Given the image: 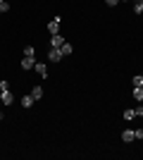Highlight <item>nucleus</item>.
Wrapping results in <instances>:
<instances>
[{
    "label": "nucleus",
    "instance_id": "obj_1",
    "mask_svg": "<svg viewBox=\"0 0 143 160\" xmlns=\"http://www.w3.org/2000/svg\"><path fill=\"white\" fill-rule=\"evenodd\" d=\"M62 58H64V55H62L60 48H50V50H48V62H60Z\"/></svg>",
    "mask_w": 143,
    "mask_h": 160
},
{
    "label": "nucleus",
    "instance_id": "obj_2",
    "mask_svg": "<svg viewBox=\"0 0 143 160\" xmlns=\"http://www.w3.org/2000/svg\"><path fill=\"white\" fill-rule=\"evenodd\" d=\"M60 22H62V17H55V19L48 24V31H50V36H53V33H60Z\"/></svg>",
    "mask_w": 143,
    "mask_h": 160
},
{
    "label": "nucleus",
    "instance_id": "obj_3",
    "mask_svg": "<svg viewBox=\"0 0 143 160\" xmlns=\"http://www.w3.org/2000/svg\"><path fill=\"white\" fill-rule=\"evenodd\" d=\"M62 43H64V36H62V33H53V36H50V48H60Z\"/></svg>",
    "mask_w": 143,
    "mask_h": 160
},
{
    "label": "nucleus",
    "instance_id": "obj_4",
    "mask_svg": "<svg viewBox=\"0 0 143 160\" xmlns=\"http://www.w3.org/2000/svg\"><path fill=\"white\" fill-rule=\"evenodd\" d=\"M34 69H36V74H38V77H43V79L48 77V67H45V62H36Z\"/></svg>",
    "mask_w": 143,
    "mask_h": 160
},
{
    "label": "nucleus",
    "instance_id": "obj_5",
    "mask_svg": "<svg viewBox=\"0 0 143 160\" xmlns=\"http://www.w3.org/2000/svg\"><path fill=\"white\" fill-rule=\"evenodd\" d=\"M122 141H124V143L136 141V134H134V129H126V132H122Z\"/></svg>",
    "mask_w": 143,
    "mask_h": 160
},
{
    "label": "nucleus",
    "instance_id": "obj_6",
    "mask_svg": "<svg viewBox=\"0 0 143 160\" xmlns=\"http://www.w3.org/2000/svg\"><path fill=\"white\" fill-rule=\"evenodd\" d=\"M34 65H36L34 58H26V55H24V60H21V69H34Z\"/></svg>",
    "mask_w": 143,
    "mask_h": 160
},
{
    "label": "nucleus",
    "instance_id": "obj_7",
    "mask_svg": "<svg viewBox=\"0 0 143 160\" xmlns=\"http://www.w3.org/2000/svg\"><path fill=\"white\" fill-rule=\"evenodd\" d=\"M0 100H2V103H5V105H12V93H10V88H7V91H2V93H0Z\"/></svg>",
    "mask_w": 143,
    "mask_h": 160
},
{
    "label": "nucleus",
    "instance_id": "obj_8",
    "mask_svg": "<svg viewBox=\"0 0 143 160\" xmlns=\"http://www.w3.org/2000/svg\"><path fill=\"white\" fill-rule=\"evenodd\" d=\"M124 120L126 122H131V120H136V110H131V108H126V110H124V115H122Z\"/></svg>",
    "mask_w": 143,
    "mask_h": 160
},
{
    "label": "nucleus",
    "instance_id": "obj_9",
    "mask_svg": "<svg viewBox=\"0 0 143 160\" xmlns=\"http://www.w3.org/2000/svg\"><path fill=\"white\" fill-rule=\"evenodd\" d=\"M31 96H34V100H41V98H43V86H34Z\"/></svg>",
    "mask_w": 143,
    "mask_h": 160
},
{
    "label": "nucleus",
    "instance_id": "obj_10",
    "mask_svg": "<svg viewBox=\"0 0 143 160\" xmlns=\"http://www.w3.org/2000/svg\"><path fill=\"white\" fill-rule=\"evenodd\" d=\"M60 50H62V55H72V50H74V48H72V43H67V41H64V43L60 46Z\"/></svg>",
    "mask_w": 143,
    "mask_h": 160
},
{
    "label": "nucleus",
    "instance_id": "obj_11",
    "mask_svg": "<svg viewBox=\"0 0 143 160\" xmlns=\"http://www.w3.org/2000/svg\"><path fill=\"white\" fill-rule=\"evenodd\" d=\"M34 105V96H24L21 98V108H31Z\"/></svg>",
    "mask_w": 143,
    "mask_h": 160
},
{
    "label": "nucleus",
    "instance_id": "obj_12",
    "mask_svg": "<svg viewBox=\"0 0 143 160\" xmlns=\"http://www.w3.org/2000/svg\"><path fill=\"white\" fill-rule=\"evenodd\" d=\"M134 98H136L138 103L143 100V86H134Z\"/></svg>",
    "mask_w": 143,
    "mask_h": 160
},
{
    "label": "nucleus",
    "instance_id": "obj_13",
    "mask_svg": "<svg viewBox=\"0 0 143 160\" xmlns=\"http://www.w3.org/2000/svg\"><path fill=\"white\" fill-rule=\"evenodd\" d=\"M24 55H26V58H36V48L34 46H26V48H24Z\"/></svg>",
    "mask_w": 143,
    "mask_h": 160
},
{
    "label": "nucleus",
    "instance_id": "obj_14",
    "mask_svg": "<svg viewBox=\"0 0 143 160\" xmlns=\"http://www.w3.org/2000/svg\"><path fill=\"white\" fill-rule=\"evenodd\" d=\"M134 12H136V14L143 12V0H134Z\"/></svg>",
    "mask_w": 143,
    "mask_h": 160
},
{
    "label": "nucleus",
    "instance_id": "obj_15",
    "mask_svg": "<svg viewBox=\"0 0 143 160\" xmlns=\"http://www.w3.org/2000/svg\"><path fill=\"white\" fill-rule=\"evenodd\" d=\"M131 84H134V86H143V77H141V74H138V77H134V79H131Z\"/></svg>",
    "mask_w": 143,
    "mask_h": 160
},
{
    "label": "nucleus",
    "instance_id": "obj_16",
    "mask_svg": "<svg viewBox=\"0 0 143 160\" xmlns=\"http://www.w3.org/2000/svg\"><path fill=\"white\" fill-rule=\"evenodd\" d=\"M7 88H10V84H7V81L2 79V81H0V93H2V91H7Z\"/></svg>",
    "mask_w": 143,
    "mask_h": 160
},
{
    "label": "nucleus",
    "instance_id": "obj_17",
    "mask_svg": "<svg viewBox=\"0 0 143 160\" xmlns=\"http://www.w3.org/2000/svg\"><path fill=\"white\" fill-rule=\"evenodd\" d=\"M134 134H136V139H143V129H134Z\"/></svg>",
    "mask_w": 143,
    "mask_h": 160
},
{
    "label": "nucleus",
    "instance_id": "obj_18",
    "mask_svg": "<svg viewBox=\"0 0 143 160\" xmlns=\"http://www.w3.org/2000/svg\"><path fill=\"white\" fill-rule=\"evenodd\" d=\"M136 117H143V105H138V108H136Z\"/></svg>",
    "mask_w": 143,
    "mask_h": 160
},
{
    "label": "nucleus",
    "instance_id": "obj_19",
    "mask_svg": "<svg viewBox=\"0 0 143 160\" xmlns=\"http://www.w3.org/2000/svg\"><path fill=\"white\" fill-rule=\"evenodd\" d=\"M105 2H107V5H110V7H115V5H117V2H119V0H105Z\"/></svg>",
    "mask_w": 143,
    "mask_h": 160
},
{
    "label": "nucleus",
    "instance_id": "obj_20",
    "mask_svg": "<svg viewBox=\"0 0 143 160\" xmlns=\"http://www.w3.org/2000/svg\"><path fill=\"white\" fill-rule=\"evenodd\" d=\"M119 2H129V0H119Z\"/></svg>",
    "mask_w": 143,
    "mask_h": 160
},
{
    "label": "nucleus",
    "instance_id": "obj_21",
    "mask_svg": "<svg viewBox=\"0 0 143 160\" xmlns=\"http://www.w3.org/2000/svg\"><path fill=\"white\" fill-rule=\"evenodd\" d=\"M2 2H7V0H0V5H2Z\"/></svg>",
    "mask_w": 143,
    "mask_h": 160
},
{
    "label": "nucleus",
    "instance_id": "obj_22",
    "mask_svg": "<svg viewBox=\"0 0 143 160\" xmlns=\"http://www.w3.org/2000/svg\"><path fill=\"white\" fill-rule=\"evenodd\" d=\"M141 77H143V72H141Z\"/></svg>",
    "mask_w": 143,
    "mask_h": 160
}]
</instances>
